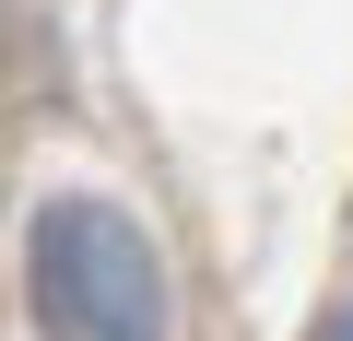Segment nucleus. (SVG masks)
Masks as SVG:
<instances>
[{
  "label": "nucleus",
  "instance_id": "obj_2",
  "mask_svg": "<svg viewBox=\"0 0 353 341\" xmlns=\"http://www.w3.org/2000/svg\"><path fill=\"white\" fill-rule=\"evenodd\" d=\"M330 341H353V306H341V318H330Z\"/></svg>",
  "mask_w": 353,
  "mask_h": 341
},
{
  "label": "nucleus",
  "instance_id": "obj_1",
  "mask_svg": "<svg viewBox=\"0 0 353 341\" xmlns=\"http://www.w3.org/2000/svg\"><path fill=\"white\" fill-rule=\"evenodd\" d=\"M24 282L48 341H165V259L118 200H48L24 224Z\"/></svg>",
  "mask_w": 353,
  "mask_h": 341
}]
</instances>
